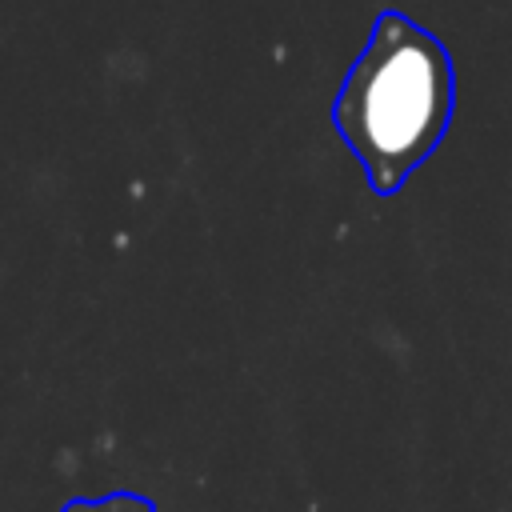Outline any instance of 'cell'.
<instances>
[{"instance_id": "cell-1", "label": "cell", "mask_w": 512, "mask_h": 512, "mask_svg": "<svg viewBox=\"0 0 512 512\" xmlns=\"http://www.w3.org/2000/svg\"><path fill=\"white\" fill-rule=\"evenodd\" d=\"M456 116V64L436 32L384 8L332 100V128L376 196H396Z\"/></svg>"}, {"instance_id": "cell-2", "label": "cell", "mask_w": 512, "mask_h": 512, "mask_svg": "<svg viewBox=\"0 0 512 512\" xmlns=\"http://www.w3.org/2000/svg\"><path fill=\"white\" fill-rule=\"evenodd\" d=\"M60 512H156V504L140 492H108V496H96V500H68Z\"/></svg>"}]
</instances>
